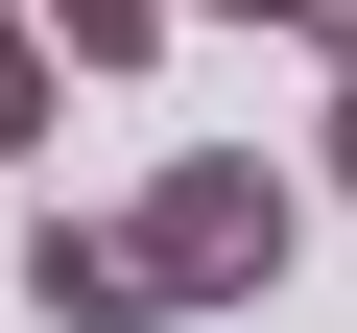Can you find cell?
<instances>
[{
    "label": "cell",
    "instance_id": "obj_4",
    "mask_svg": "<svg viewBox=\"0 0 357 333\" xmlns=\"http://www.w3.org/2000/svg\"><path fill=\"white\" fill-rule=\"evenodd\" d=\"M48 143V48H24V0H0V166Z\"/></svg>",
    "mask_w": 357,
    "mask_h": 333
},
{
    "label": "cell",
    "instance_id": "obj_6",
    "mask_svg": "<svg viewBox=\"0 0 357 333\" xmlns=\"http://www.w3.org/2000/svg\"><path fill=\"white\" fill-rule=\"evenodd\" d=\"M310 166H333V191H357V48H333V143H310Z\"/></svg>",
    "mask_w": 357,
    "mask_h": 333
},
{
    "label": "cell",
    "instance_id": "obj_3",
    "mask_svg": "<svg viewBox=\"0 0 357 333\" xmlns=\"http://www.w3.org/2000/svg\"><path fill=\"white\" fill-rule=\"evenodd\" d=\"M24 48H72V72H143V48H167V0H24Z\"/></svg>",
    "mask_w": 357,
    "mask_h": 333
},
{
    "label": "cell",
    "instance_id": "obj_5",
    "mask_svg": "<svg viewBox=\"0 0 357 333\" xmlns=\"http://www.w3.org/2000/svg\"><path fill=\"white\" fill-rule=\"evenodd\" d=\"M167 24H191V0H167ZM215 24H310V48H333V0H215Z\"/></svg>",
    "mask_w": 357,
    "mask_h": 333
},
{
    "label": "cell",
    "instance_id": "obj_1",
    "mask_svg": "<svg viewBox=\"0 0 357 333\" xmlns=\"http://www.w3.org/2000/svg\"><path fill=\"white\" fill-rule=\"evenodd\" d=\"M286 262H310V166H262V143H167V166H143V215H119V286H143V333L262 309Z\"/></svg>",
    "mask_w": 357,
    "mask_h": 333
},
{
    "label": "cell",
    "instance_id": "obj_2",
    "mask_svg": "<svg viewBox=\"0 0 357 333\" xmlns=\"http://www.w3.org/2000/svg\"><path fill=\"white\" fill-rule=\"evenodd\" d=\"M24 309H48V333H143V286H119V215H24Z\"/></svg>",
    "mask_w": 357,
    "mask_h": 333
}]
</instances>
